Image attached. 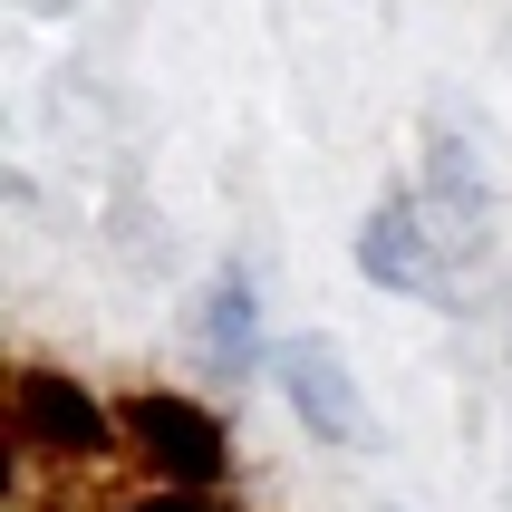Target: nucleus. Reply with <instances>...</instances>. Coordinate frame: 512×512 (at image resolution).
I'll return each mask as SVG.
<instances>
[{
  "label": "nucleus",
  "instance_id": "f257e3e1",
  "mask_svg": "<svg viewBox=\"0 0 512 512\" xmlns=\"http://www.w3.org/2000/svg\"><path fill=\"white\" fill-rule=\"evenodd\" d=\"M116 435L136 445V464L155 474L165 493H213L232 474V435L213 406L174 397V387H136V397L116 406Z\"/></svg>",
  "mask_w": 512,
  "mask_h": 512
},
{
  "label": "nucleus",
  "instance_id": "f03ea898",
  "mask_svg": "<svg viewBox=\"0 0 512 512\" xmlns=\"http://www.w3.org/2000/svg\"><path fill=\"white\" fill-rule=\"evenodd\" d=\"M10 426H20L29 455H58V464H97L116 445L97 397H87L78 377H58V368H10Z\"/></svg>",
  "mask_w": 512,
  "mask_h": 512
},
{
  "label": "nucleus",
  "instance_id": "7ed1b4c3",
  "mask_svg": "<svg viewBox=\"0 0 512 512\" xmlns=\"http://www.w3.org/2000/svg\"><path fill=\"white\" fill-rule=\"evenodd\" d=\"M271 377H281V397L300 406V426L319 435V445H358L368 435V406H358V387H348V358L339 339H281L271 348Z\"/></svg>",
  "mask_w": 512,
  "mask_h": 512
},
{
  "label": "nucleus",
  "instance_id": "20e7f679",
  "mask_svg": "<svg viewBox=\"0 0 512 512\" xmlns=\"http://www.w3.org/2000/svg\"><path fill=\"white\" fill-rule=\"evenodd\" d=\"M435 252H445V242L426 232V203H416V194H387V203L368 213V232H358V271L387 281V290H416V300H445Z\"/></svg>",
  "mask_w": 512,
  "mask_h": 512
},
{
  "label": "nucleus",
  "instance_id": "39448f33",
  "mask_svg": "<svg viewBox=\"0 0 512 512\" xmlns=\"http://www.w3.org/2000/svg\"><path fill=\"white\" fill-rule=\"evenodd\" d=\"M426 223H435L445 252H484V232H493L484 174H474V155H464L455 136H435V203H426Z\"/></svg>",
  "mask_w": 512,
  "mask_h": 512
},
{
  "label": "nucleus",
  "instance_id": "423d86ee",
  "mask_svg": "<svg viewBox=\"0 0 512 512\" xmlns=\"http://www.w3.org/2000/svg\"><path fill=\"white\" fill-rule=\"evenodd\" d=\"M203 348H213L232 377L261 358V319H252V281H242V271H213V290H203Z\"/></svg>",
  "mask_w": 512,
  "mask_h": 512
},
{
  "label": "nucleus",
  "instance_id": "0eeeda50",
  "mask_svg": "<svg viewBox=\"0 0 512 512\" xmlns=\"http://www.w3.org/2000/svg\"><path fill=\"white\" fill-rule=\"evenodd\" d=\"M126 512H223L213 493H155V503H126Z\"/></svg>",
  "mask_w": 512,
  "mask_h": 512
}]
</instances>
